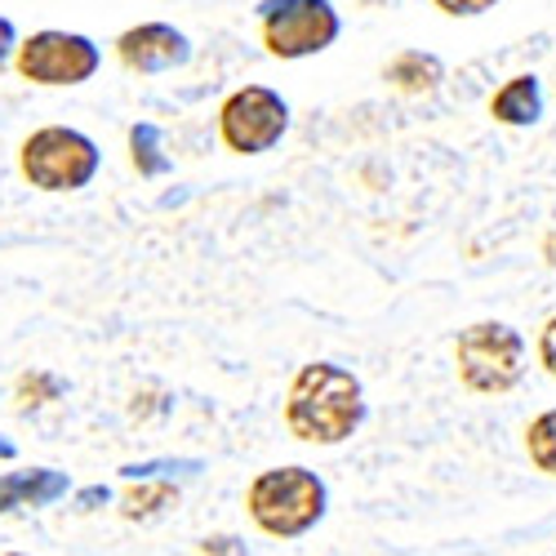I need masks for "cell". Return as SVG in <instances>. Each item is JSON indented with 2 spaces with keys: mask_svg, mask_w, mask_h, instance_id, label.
<instances>
[{
  "mask_svg": "<svg viewBox=\"0 0 556 556\" xmlns=\"http://www.w3.org/2000/svg\"><path fill=\"white\" fill-rule=\"evenodd\" d=\"M72 494L67 472L54 468H23V472H0V517L23 513V507H50Z\"/></svg>",
  "mask_w": 556,
  "mask_h": 556,
  "instance_id": "obj_9",
  "label": "cell"
},
{
  "mask_svg": "<svg viewBox=\"0 0 556 556\" xmlns=\"http://www.w3.org/2000/svg\"><path fill=\"white\" fill-rule=\"evenodd\" d=\"M490 116L507 129H526L543 116V85L534 72H521L513 80H503L490 94Z\"/></svg>",
  "mask_w": 556,
  "mask_h": 556,
  "instance_id": "obj_10",
  "label": "cell"
},
{
  "mask_svg": "<svg viewBox=\"0 0 556 556\" xmlns=\"http://www.w3.org/2000/svg\"><path fill=\"white\" fill-rule=\"evenodd\" d=\"M365 424V388L334 361H307L286 392V428L307 445H343Z\"/></svg>",
  "mask_w": 556,
  "mask_h": 556,
  "instance_id": "obj_1",
  "label": "cell"
},
{
  "mask_svg": "<svg viewBox=\"0 0 556 556\" xmlns=\"http://www.w3.org/2000/svg\"><path fill=\"white\" fill-rule=\"evenodd\" d=\"M103 503H112V485H89V490L76 494V507H80V513H94V507H103Z\"/></svg>",
  "mask_w": 556,
  "mask_h": 556,
  "instance_id": "obj_18",
  "label": "cell"
},
{
  "mask_svg": "<svg viewBox=\"0 0 556 556\" xmlns=\"http://www.w3.org/2000/svg\"><path fill=\"white\" fill-rule=\"evenodd\" d=\"M205 468L201 458H148V463H125V481H174V477H197Z\"/></svg>",
  "mask_w": 556,
  "mask_h": 556,
  "instance_id": "obj_15",
  "label": "cell"
},
{
  "mask_svg": "<svg viewBox=\"0 0 556 556\" xmlns=\"http://www.w3.org/2000/svg\"><path fill=\"white\" fill-rule=\"evenodd\" d=\"M14 67L23 80L31 85H45V89H72V85H85L94 80L99 67H103V50L85 31H59V27H45V31H31L18 54H14Z\"/></svg>",
  "mask_w": 556,
  "mask_h": 556,
  "instance_id": "obj_6",
  "label": "cell"
},
{
  "mask_svg": "<svg viewBox=\"0 0 556 556\" xmlns=\"http://www.w3.org/2000/svg\"><path fill=\"white\" fill-rule=\"evenodd\" d=\"M129 156H134V169L143 178H161L169 174V156H165V138L156 125H134L129 129Z\"/></svg>",
  "mask_w": 556,
  "mask_h": 556,
  "instance_id": "obj_13",
  "label": "cell"
},
{
  "mask_svg": "<svg viewBox=\"0 0 556 556\" xmlns=\"http://www.w3.org/2000/svg\"><path fill=\"white\" fill-rule=\"evenodd\" d=\"M116 59L138 76H156V72H174L188 63L192 40L174 23H138L116 36Z\"/></svg>",
  "mask_w": 556,
  "mask_h": 556,
  "instance_id": "obj_8",
  "label": "cell"
},
{
  "mask_svg": "<svg viewBox=\"0 0 556 556\" xmlns=\"http://www.w3.org/2000/svg\"><path fill=\"white\" fill-rule=\"evenodd\" d=\"M169 507H178V485L174 481H129L121 494V517L125 521H156Z\"/></svg>",
  "mask_w": 556,
  "mask_h": 556,
  "instance_id": "obj_12",
  "label": "cell"
},
{
  "mask_svg": "<svg viewBox=\"0 0 556 556\" xmlns=\"http://www.w3.org/2000/svg\"><path fill=\"white\" fill-rule=\"evenodd\" d=\"M339 31H343V18L330 0H263L258 5L263 50L281 63L326 54L339 40Z\"/></svg>",
  "mask_w": 556,
  "mask_h": 556,
  "instance_id": "obj_5",
  "label": "cell"
},
{
  "mask_svg": "<svg viewBox=\"0 0 556 556\" xmlns=\"http://www.w3.org/2000/svg\"><path fill=\"white\" fill-rule=\"evenodd\" d=\"M18 169L36 192H80L103 169V152L72 125H40L23 138Z\"/></svg>",
  "mask_w": 556,
  "mask_h": 556,
  "instance_id": "obj_3",
  "label": "cell"
},
{
  "mask_svg": "<svg viewBox=\"0 0 556 556\" xmlns=\"http://www.w3.org/2000/svg\"><path fill=\"white\" fill-rule=\"evenodd\" d=\"M547 263H556V231L547 237Z\"/></svg>",
  "mask_w": 556,
  "mask_h": 556,
  "instance_id": "obj_21",
  "label": "cell"
},
{
  "mask_svg": "<svg viewBox=\"0 0 556 556\" xmlns=\"http://www.w3.org/2000/svg\"><path fill=\"white\" fill-rule=\"evenodd\" d=\"M290 134V103L267 85L231 89L218 108V138L237 156H263Z\"/></svg>",
  "mask_w": 556,
  "mask_h": 556,
  "instance_id": "obj_7",
  "label": "cell"
},
{
  "mask_svg": "<svg viewBox=\"0 0 556 556\" xmlns=\"http://www.w3.org/2000/svg\"><path fill=\"white\" fill-rule=\"evenodd\" d=\"M383 80L392 89H401V94H437L441 80H445V67L437 54H424V50H401L388 67H383Z\"/></svg>",
  "mask_w": 556,
  "mask_h": 556,
  "instance_id": "obj_11",
  "label": "cell"
},
{
  "mask_svg": "<svg viewBox=\"0 0 556 556\" xmlns=\"http://www.w3.org/2000/svg\"><path fill=\"white\" fill-rule=\"evenodd\" d=\"M539 365L556 379V316H547V326L539 330Z\"/></svg>",
  "mask_w": 556,
  "mask_h": 556,
  "instance_id": "obj_17",
  "label": "cell"
},
{
  "mask_svg": "<svg viewBox=\"0 0 556 556\" xmlns=\"http://www.w3.org/2000/svg\"><path fill=\"white\" fill-rule=\"evenodd\" d=\"M526 339L507 320H477L454 339V369L468 392L503 396L526 379Z\"/></svg>",
  "mask_w": 556,
  "mask_h": 556,
  "instance_id": "obj_4",
  "label": "cell"
},
{
  "mask_svg": "<svg viewBox=\"0 0 556 556\" xmlns=\"http://www.w3.org/2000/svg\"><path fill=\"white\" fill-rule=\"evenodd\" d=\"M18 458V445L10 437H0V463H14Z\"/></svg>",
  "mask_w": 556,
  "mask_h": 556,
  "instance_id": "obj_20",
  "label": "cell"
},
{
  "mask_svg": "<svg viewBox=\"0 0 556 556\" xmlns=\"http://www.w3.org/2000/svg\"><path fill=\"white\" fill-rule=\"evenodd\" d=\"M18 45H23L18 40V27L10 18H0V63H5L10 54H18Z\"/></svg>",
  "mask_w": 556,
  "mask_h": 556,
  "instance_id": "obj_19",
  "label": "cell"
},
{
  "mask_svg": "<svg viewBox=\"0 0 556 556\" xmlns=\"http://www.w3.org/2000/svg\"><path fill=\"white\" fill-rule=\"evenodd\" d=\"M245 513L271 539H303L307 530L326 521L330 490L303 463H286V468H267L250 481Z\"/></svg>",
  "mask_w": 556,
  "mask_h": 556,
  "instance_id": "obj_2",
  "label": "cell"
},
{
  "mask_svg": "<svg viewBox=\"0 0 556 556\" xmlns=\"http://www.w3.org/2000/svg\"><path fill=\"white\" fill-rule=\"evenodd\" d=\"M0 556H27V552H0Z\"/></svg>",
  "mask_w": 556,
  "mask_h": 556,
  "instance_id": "obj_22",
  "label": "cell"
},
{
  "mask_svg": "<svg viewBox=\"0 0 556 556\" xmlns=\"http://www.w3.org/2000/svg\"><path fill=\"white\" fill-rule=\"evenodd\" d=\"M526 454H530V463H534L539 472L556 477V405L530 419V428H526Z\"/></svg>",
  "mask_w": 556,
  "mask_h": 556,
  "instance_id": "obj_14",
  "label": "cell"
},
{
  "mask_svg": "<svg viewBox=\"0 0 556 556\" xmlns=\"http://www.w3.org/2000/svg\"><path fill=\"white\" fill-rule=\"evenodd\" d=\"M432 5L441 14H450V18H481V14H490L498 5V0H432Z\"/></svg>",
  "mask_w": 556,
  "mask_h": 556,
  "instance_id": "obj_16",
  "label": "cell"
}]
</instances>
